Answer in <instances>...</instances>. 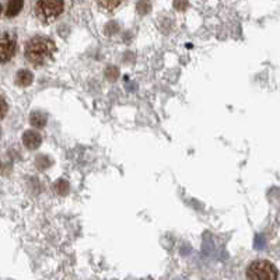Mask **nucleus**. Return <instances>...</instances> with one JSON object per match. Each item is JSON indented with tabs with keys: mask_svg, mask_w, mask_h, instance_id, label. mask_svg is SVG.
Returning <instances> with one entry per match:
<instances>
[{
	"mask_svg": "<svg viewBox=\"0 0 280 280\" xmlns=\"http://www.w3.org/2000/svg\"><path fill=\"white\" fill-rule=\"evenodd\" d=\"M56 52L55 42L48 37L37 35L30 38L24 46V56L28 63L34 66H43L52 58Z\"/></svg>",
	"mask_w": 280,
	"mask_h": 280,
	"instance_id": "obj_1",
	"label": "nucleus"
},
{
	"mask_svg": "<svg viewBox=\"0 0 280 280\" xmlns=\"http://www.w3.org/2000/svg\"><path fill=\"white\" fill-rule=\"evenodd\" d=\"M277 269L268 259H255L245 269L247 280H277Z\"/></svg>",
	"mask_w": 280,
	"mask_h": 280,
	"instance_id": "obj_2",
	"label": "nucleus"
},
{
	"mask_svg": "<svg viewBox=\"0 0 280 280\" xmlns=\"http://www.w3.org/2000/svg\"><path fill=\"white\" fill-rule=\"evenodd\" d=\"M65 10V0H38L35 6L37 17L42 23L55 21Z\"/></svg>",
	"mask_w": 280,
	"mask_h": 280,
	"instance_id": "obj_3",
	"label": "nucleus"
},
{
	"mask_svg": "<svg viewBox=\"0 0 280 280\" xmlns=\"http://www.w3.org/2000/svg\"><path fill=\"white\" fill-rule=\"evenodd\" d=\"M17 52V42L16 38L10 35L9 32H5L2 41H0V62L2 65H6L10 62Z\"/></svg>",
	"mask_w": 280,
	"mask_h": 280,
	"instance_id": "obj_4",
	"label": "nucleus"
},
{
	"mask_svg": "<svg viewBox=\"0 0 280 280\" xmlns=\"http://www.w3.org/2000/svg\"><path fill=\"white\" fill-rule=\"evenodd\" d=\"M23 143H24V146L27 149H30V150H35L38 147L41 146V143H42V137H41V134L35 132V130H25L24 134H23Z\"/></svg>",
	"mask_w": 280,
	"mask_h": 280,
	"instance_id": "obj_5",
	"label": "nucleus"
},
{
	"mask_svg": "<svg viewBox=\"0 0 280 280\" xmlns=\"http://www.w3.org/2000/svg\"><path fill=\"white\" fill-rule=\"evenodd\" d=\"M14 81L19 87H28V85L34 81V74L31 70H27V69H21L17 72L16 77H14Z\"/></svg>",
	"mask_w": 280,
	"mask_h": 280,
	"instance_id": "obj_6",
	"label": "nucleus"
},
{
	"mask_svg": "<svg viewBox=\"0 0 280 280\" xmlns=\"http://www.w3.org/2000/svg\"><path fill=\"white\" fill-rule=\"evenodd\" d=\"M23 7H24V0H9L5 14H6V17H9V19L16 17L23 10Z\"/></svg>",
	"mask_w": 280,
	"mask_h": 280,
	"instance_id": "obj_7",
	"label": "nucleus"
},
{
	"mask_svg": "<svg viewBox=\"0 0 280 280\" xmlns=\"http://www.w3.org/2000/svg\"><path fill=\"white\" fill-rule=\"evenodd\" d=\"M46 115L42 114V112H32L30 116V122L31 125L34 126V128L38 129H42L45 125H46Z\"/></svg>",
	"mask_w": 280,
	"mask_h": 280,
	"instance_id": "obj_8",
	"label": "nucleus"
},
{
	"mask_svg": "<svg viewBox=\"0 0 280 280\" xmlns=\"http://www.w3.org/2000/svg\"><path fill=\"white\" fill-rule=\"evenodd\" d=\"M97 2L101 9L107 10V12H114L115 9L121 6L125 0H97Z\"/></svg>",
	"mask_w": 280,
	"mask_h": 280,
	"instance_id": "obj_9",
	"label": "nucleus"
},
{
	"mask_svg": "<svg viewBox=\"0 0 280 280\" xmlns=\"http://www.w3.org/2000/svg\"><path fill=\"white\" fill-rule=\"evenodd\" d=\"M150 9H152V6H150L149 0H140L139 3H137V12L140 14H147V13L150 12Z\"/></svg>",
	"mask_w": 280,
	"mask_h": 280,
	"instance_id": "obj_10",
	"label": "nucleus"
},
{
	"mask_svg": "<svg viewBox=\"0 0 280 280\" xmlns=\"http://www.w3.org/2000/svg\"><path fill=\"white\" fill-rule=\"evenodd\" d=\"M174 7L179 12H182L188 7V0H174Z\"/></svg>",
	"mask_w": 280,
	"mask_h": 280,
	"instance_id": "obj_11",
	"label": "nucleus"
}]
</instances>
